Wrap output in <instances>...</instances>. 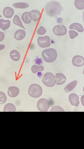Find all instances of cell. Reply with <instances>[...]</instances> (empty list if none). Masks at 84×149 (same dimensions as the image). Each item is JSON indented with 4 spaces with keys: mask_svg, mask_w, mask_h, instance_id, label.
<instances>
[{
    "mask_svg": "<svg viewBox=\"0 0 84 149\" xmlns=\"http://www.w3.org/2000/svg\"><path fill=\"white\" fill-rule=\"evenodd\" d=\"M14 11L12 8L7 7L5 8L3 11V14L4 16L7 18H12L14 14Z\"/></svg>",
    "mask_w": 84,
    "mask_h": 149,
    "instance_id": "14",
    "label": "cell"
},
{
    "mask_svg": "<svg viewBox=\"0 0 84 149\" xmlns=\"http://www.w3.org/2000/svg\"><path fill=\"white\" fill-rule=\"evenodd\" d=\"M44 9L46 15L51 17H55L60 15L63 10L61 3L56 1L48 2L45 5Z\"/></svg>",
    "mask_w": 84,
    "mask_h": 149,
    "instance_id": "1",
    "label": "cell"
},
{
    "mask_svg": "<svg viewBox=\"0 0 84 149\" xmlns=\"http://www.w3.org/2000/svg\"><path fill=\"white\" fill-rule=\"evenodd\" d=\"M74 5L75 7L78 10H83L84 9V0H75Z\"/></svg>",
    "mask_w": 84,
    "mask_h": 149,
    "instance_id": "20",
    "label": "cell"
},
{
    "mask_svg": "<svg viewBox=\"0 0 84 149\" xmlns=\"http://www.w3.org/2000/svg\"><path fill=\"white\" fill-rule=\"evenodd\" d=\"M50 38L47 36L39 37L37 40L39 46L41 48H44L51 46Z\"/></svg>",
    "mask_w": 84,
    "mask_h": 149,
    "instance_id": "7",
    "label": "cell"
},
{
    "mask_svg": "<svg viewBox=\"0 0 84 149\" xmlns=\"http://www.w3.org/2000/svg\"><path fill=\"white\" fill-rule=\"evenodd\" d=\"M78 83L76 80H74L67 85L64 88L66 93H68L72 91Z\"/></svg>",
    "mask_w": 84,
    "mask_h": 149,
    "instance_id": "16",
    "label": "cell"
},
{
    "mask_svg": "<svg viewBox=\"0 0 84 149\" xmlns=\"http://www.w3.org/2000/svg\"><path fill=\"white\" fill-rule=\"evenodd\" d=\"M53 31L56 35L62 36L67 34V30L64 25L59 24L55 26L53 28Z\"/></svg>",
    "mask_w": 84,
    "mask_h": 149,
    "instance_id": "6",
    "label": "cell"
},
{
    "mask_svg": "<svg viewBox=\"0 0 84 149\" xmlns=\"http://www.w3.org/2000/svg\"><path fill=\"white\" fill-rule=\"evenodd\" d=\"M7 100V97L5 94L2 92H0V104L4 103Z\"/></svg>",
    "mask_w": 84,
    "mask_h": 149,
    "instance_id": "25",
    "label": "cell"
},
{
    "mask_svg": "<svg viewBox=\"0 0 84 149\" xmlns=\"http://www.w3.org/2000/svg\"><path fill=\"white\" fill-rule=\"evenodd\" d=\"M31 69L33 73H36L39 71H43L44 70V68L42 66H38L34 65L32 66Z\"/></svg>",
    "mask_w": 84,
    "mask_h": 149,
    "instance_id": "24",
    "label": "cell"
},
{
    "mask_svg": "<svg viewBox=\"0 0 84 149\" xmlns=\"http://www.w3.org/2000/svg\"><path fill=\"white\" fill-rule=\"evenodd\" d=\"M70 38L73 39L78 36V33L75 31L71 30L69 32Z\"/></svg>",
    "mask_w": 84,
    "mask_h": 149,
    "instance_id": "28",
    "label": "cell"
},
{
    "mask_svg": "<svg viewBox=\"0 0 84 149\" xmlns=\"http://www.w3.org/2000/svg\"><path fill=\"white\" fill-rule=\"evenodd\" d=\"M5 38V34L2 32L0 31V42H2Z\"/></svg>",
    "mask_w": 84,
    "mask_h": 149,
    "instance_id": "29",
    "label": "cell"
},
{
    "mask_svg": "<svg viewBox=\"0 0 84 149\" xmlns=\"http://www.w3.org/2000/svg\"><path fill=\"white\" fill-rule=\"evenodd\" d=\"M26 36V32L23 29H19L14 34L15 39L18 41L23 39Z\"/></svg>",
    "mask_w": 84,
    "mask_h": 149,
    "instance_id": "13",
    "label": "cell"
},
{
    "mask_svg": "<svg viewBox=\"0 0 84 149\" xmlns=\"http://www.w3.org/2000/svg\"><path fill=\"white\" fill-rule=\"evenodd\" d=\"M16 108L15 106L13 104L9 103L6 104L5 106L4 111L6 112H15Z\"/></svg>",
    "mask_w": 84,
    "mask_h": 149,
    "instance_id": "22",
    "label": "cell"
},
{
    "mask_svg": "<svg viewBox=\"0 0 84 149\" xmlns=\"http://www.w3.org/2000/svg\"><path fill=\"white\" fill-rule=\"evenodd\" d=\"M11 22L9 20L0 19V28L3 31L6 30L10 26Z\"/></svg>",
    "mask_w": 84,
    "mask_h": 149,
    "instance_id": "15",
    "label": "cell"
},
{
    "mask_svg": "<svg viewBox=\"0 0 84 149\" xmlns=\"http://www.w3.org/2000/svg\"><path fill=\"white\" fill-rule=\"evenodd\" d=\"M46 30L45 28L43 26H41L38 29L37 32L38 35H43L46 34Z\"/></svg>",
    "mask_w": 84,
    "mask_h": 149,
    "instance_id": "26",
    "label": "cell"
},
{
    "mask_svg": "<svg viewBox=\"0 0 84 149\" xmlns=\"http://www.w3.org/2000/svg\"><path fill=\"white\" fill-rule=\"evenodd\" d=\"M70 103L72 105L77 107L79 104V97L76 94L72 93L70 94L69 97Z\"/></svg>",
    "mask_w": 84,
    "mask_h": 149,
    "instance_id": "11",
    "label": "cell"
},
{
    "mask_svg": "<svg viewBox=\"0 0 84 149\" xmlns=\"http://www.w3.org/2000/svg\"><path fill=\"white\" fill-rule=\"evenodd\" d=\"M42 56L45 62L47 63H51L57 59V53L54 49L50 48L43 51Z\"/></svg>",
    "mask_w": 84,
    "mask_h": 149,
    "instance_id": "2",
    "label": "cell"
},
{
    "mask_svg": "<svg viewBox=\"0 0 84 149\" xmlns=\"http://www.w3.org/2000/svg\"><path fill=\"white\" fill-rule=\"evenodd\" d=\"M29 18L33 21L37 22L39 20L41 16V13L37 10H33L28 13Z\"/></svg>",
    "mask_w": 84,
    "mask_h": 149,
    "instance_id": "9",
    "label": "cell"
},
{
    "mask_svg": "<svg viewBox=\"0 0 84 149\" xmlns=\"http://www.w3.org/2000/svg\"><path fill=\"white\" fill-rule=\"evenodd\" d=\"M56 79V84L62 85L64 84L66 80V76L63 73H57L55 76Z\"/></svg>",
    "mask_w": 84,
    "mask_h": 149,
    "instance_id": "12",
    "label": "cell"
},
{
    "mask_svg": "<svg viewBox=\"0 0 84 149\" xmlns=\"http://www.w3.org/2000/svg\"><path fill=\"white\" fill-rule=\"evenodd\" d=\"M28 93L31 97L34 98H38L42 95V89L40 85L33 84L30 86Z\"/></svg>",
    "mask_w": 84,
    "mask_h": 149,
    "instance_id": "3",
    "label": "cell"
},
{
    "mask_svg": "<svg viewBox=\"0 0 84 149\" xmlns=\"http://www.w3.org/2000/svg\"><path fill=\"white\" fill-rule=\"evenodd\" d=\"M42 81L46 86L52 87L56 84V79L53 73L51 72H47L44 74Z\"/></svg>",
    "mask_w": 84,
    "mask_h": 149,
    "instance_id": "4",
    "label": "cell"
},
{
    "mask_svg": "<svg viewBox=\"0 0 84 149\" xmlns=\"http://www.w3.org/2000/svg\"><path fill=\"white\" fill-rule=\"evenodd\" d=\"M2 16L1 15H0V18H2Z\"/></svg>",
    "mask_w": 84,
    "mask_h": 149,
    "instance_id": "31",
    "label": "cell"
},
{
    "mask_svg": "<svg viewBox=\"0 0 84 149\" xmlns=\"http://www.w3.org/2000/svg\"><path fill=\"white\" fill-rule=\"evenodd\" d=\"M69 28L71 29H74L80 33L83 32L84 29L80 23H74L71 24Z\"/></svg>",
    "mask_w": 84,
    "mask_h": 149,
    "instance_id": "18",
    "label": "cell"
},
{
    "mask_svg": "<svg viewBox=\"0 0 84 149\" xmlns=\"http://www.w3.org/2000/svg\"><path fill=\"white\" fill-rule=\"evenodd\" d=\"M28 12L24 13L22 16V19L24 23L29 24L31 23L32 20L29 18L28 15Z\"/></svg>",
    "mask_w": 84,
    "mask_h": 149,
    "instance_id": "21",
    "label": "cell"
},
{
    "mask_svg": "<svg viewBox=\"0 0 84 149\" xmlns=\"http://www.w3.org/2000/svg\"><path fill=\"white\" fill-rule=\"evenodd\" d=\"M72 63L73 65L75 67H81L84 65V58L80 55L75 56L72 59Z\"/></svg>",
    "mask_w": 84,
    "mask_h": 149,
    "instance_id": "8",
    "label": "cell"
},
{
    "mask_svg": "<svg viewBox=\"0 0 84 149\" xmlns=\"http://www.w3.org/2000/svg\"><path fill=\"white\" fill-rule=\"evenodd\" d=\"M50 112H64V109L61 107L56 106L53 107L50 110Z\"/></svg>",
    "mask_w": 84,
    "mask_h": 149,
    "instance_id": "27",
    "label": "cell"
},
{
    "mask_svg": "<svg viewBox=\"0 0 84 149\" xmlns=\"http://www.w3.org/2000/svg\"><path fill=\"white\" fill-rule=\"evenodd\" d=\"M37 107L38 110L42 112L48 111L50 107L49 101L45 99H42L38 101Z\"/></svg>",
    "mask_w": 84,
    "mask_h": 149,
    "instance_id": "5",
    "label": "cell"
},
{
    "mask_svg": "<svg viewBox=\"0 0 84 149\" xmlns=\"http://www.w3.org/2000/svg\"><path fill=\"white\" fill-rule=\"evenodd\" d=\"M19 89L18 88L12 86L9 88L8 94L10 97L14 98L16 97L19 93Z\"/></svg>",
    "mask_w": 84,
    "mask_h": 149,
    "instance_id": "10",
    "label": "cell"
},
{
    "mask_svg": "<svg viewBox=\"0 0 84 149\" xmlns=\"http://www.w3.org/2000/svg\"><path fill=\"white\" fill-rule=\"evenodd\" d=\"M13 6L16 8L25 9L29 7V4L28 3L24 2L17 3H13Z\"/></svg>",
    "mask_w": 84,
    "mask_h": 149,
    "instance_id": "19",
    "label": "cell"
},
{
    "mask_svg": "<svg viewBox=\"0 0 84 149\" xmlns=\"http://www.w3.org/2000/svg\"><path fill=\"white\" fill-rule=\"evenodd\" d=\"M10 56L12 60L14 61H18L20 57L19 52L15 50H13L11 51L10 53Z\"/></svg>",
    "mask_w": 84,
    "mask_h": 149,
    "instance_id": "17",
    "label": "cell"
},
{
    "mask_svg": "<svg viewBox=\"0 0 84 149\" xmlns=\"http://www.w3.org/2000/svg\"><path fill=\"white\" fill-rule=\"evenodd\" d=\"M13 21L14 24L25 29L18 15H15V16L13 18Z\"/></svg>",
    "mask_w": 84,
    "mask_h": 149,
    "instance_id": "23",
    "label": "cell"
},
{
    "mask_svg": "<svg viewBox=\"0 0 84 149\" xmlns=\"http://www.w3.org/2000/svg\"><path fill=\"white\" fill-rule=\"evenodd\" d=\"M5 46L4 44H0V51L5 49Z\"/></svg>",
    "mask_w": 84,
    "mask_h": 149,
    "instance_id": "30",
    "label": "cell"
}]
</instances>
